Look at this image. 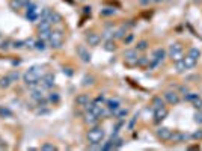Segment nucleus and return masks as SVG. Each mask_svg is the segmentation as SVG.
<instances>
[{
  "label": "nucleus",
  "instance_id": "obj_44",
  "mask_svg": "<svg viewBox=\"0 0 202 151\" xmlns=\"http://www.w3.org/2000/svg\"><path fill=\"white\" fill-rule=\"evenodd\" d=\"M127 113H128V112H127V109H119V112H118V113H116V117H118L119 119H121V118H122V117H125Z\"/></svg>",
  "mask_w": 202,
  "mask_h": 151
},
{
  "label": "nucleus",
  "instance_id": "obj_30",
  "mask_svg": "<svg viewBox=\"0 0 202 151\" xmlns=\"http://www.w3.org/2000/svg\"><path fill=\"white\" fill-rule=\"evenodd\" d=\"M11 83H12V82L9 80L8 76H5V77H2V79H0V86H2V88H8Z\"/></svg>",
  "mask_w": 202,
  "mask_h": 151
},
{
  "label": "nucleus",
  "instance_id": "obj_29",
  "mask_svg": "<svg viewBox=\"0 0 202 151\" xmlns=\"http://www.w3.org/2000/svg\"><path fill=\"white\" fill-rule=\"evenodd\" d=\"M8 77H9V80L14 83V82H17L18 79H20V73H18L17 70H15V71H11V73L8 74Z\"/></svg>",
  "mask_w": 202,
  "mask_h": 151
},
{
  "label": "nucleus",
  "instance_id": "obj_7",
  "mask_svg": "<svg viewBox=\"0 0 202 151\" xmlns=\"http://www.w3.org/2000/svg\"><path fill=\"white\" fill-rule=\"evenodd\" d=\"M168 117V109L163 106V107H159V109H154V122L155 124H160L164 118Z\"/></svg>",
  "mask_w": 202,
  "mask_h": 151
},
{
  "label": "nucleus",
  "instance_id": "obj_12",
  "mask_svg": "<svg viewBox=\"0 0 202 151\" xmlns=\"http://www.w3.org/2000/svg\"><path fill=\"white\" fill-rule=\"evenodd\" d=\"M77 55H78V58L82 59L83 62H89L91 60V53L88 51V49L84 45H78L77 47Z\"/></svg>",
  "mask_w": 202,
  "mask_h": 151
},
{
  "label": "nucleus",
  "instance_id": "obj_10",
  "mask_svg": "<svg viewBox=\"0 0 202 151\" xmlns=\"http://www.w3.org/2000/svg\"><path fill=\"white\" fill-rule=\"evenodd\" d=\"M155 134H157V138L161 139V141H169V139H170V134H172V130L168 128V127H160V128H157Z\"/></svg>",
  "mask_w": 202,
  "mask_h": 151
},
{
  "label": "nucleus",
  "instance_id": "obj_2",
  "mask_svg": "<svg viewBox=\"0 0 202 151\" xmlns=\"http://www.w3.org/2000/svg\"><path fill=\"white\" fill-rule=\"evenodd\" d=\"M104 130L101 127H93L92 130H89L88 133V141L91 145H101L103 139H104Z\"/></svg>",
  "mask_w": 202,
  "mask_h": 151
},
{
  "label": "nucleus",
  "instance_id": "obj_8",
  "mask_svg": "<svg viewBox=\"0 0 202 151\" xmlns=\"http://www.w3.org/2000/svg\"><path fill=\"white\" fill-rule=\"evenodd\" d=\"M163 98L168 101L169 104H178L179 103V94L174 92V91H166V92L163 94Z\"/></svg>",
  "mask_w": 202,
  "mask_h": 151
},
{
  "label": "nucleus",
  "instance_id": "obj_26",
  "mask_svg": "<svg viewBox=\"0 0 202 151\" xmlns=\"http://www.w3.org/2000/svg\"><path fill=\"white\" fill-rule=\"evenodd\" d=\"M136 65L137 67H146V65H149V58H137V62H136Z\"/></svg>",
  "mask_w": 202,
  "mask_h": 151
},
{
  "label": "nucleus",
  "instance_id": "obj_18",
  "mask_svg": "<svg viewBox=\"0 0 202 151\" xmlns=\"http://www.w3.org/2000/svg\"><path fill=\"white\" fill-rule=\"evenodd\" d=\"M91 103V100H89V95H86V94H80V95H77L76 98V104L77 106H82V107H84L86 104H89Z\"/></svg>",
  "mask_w": 202,
  "mask_h": 151
},
{
  "label": "nucleus",
  "instance_id": "obj_32",
  "mask_svg": "<svg viewBox=\"0 0 202 151\" xmlns=\"http://www.w3.org/2000/svg\"><path fill=\"white\" fill-rule=\"evenodd\" d=\"M189 55H190L192 58H194V59H199V56H201V51L198 50L196 47H193V49H190V50H189Z\"/></svg>",
  "mask_w": 202,
  "mask_h": 151
},
{
  "label": "nucleus",
  "instance_id": "obj_21",
  "mask_svg": "<svg viewBox=\"0 0 202 151\" xmlns=\"http://www.w3.org/2000/svg\"><path fill=\"white\" fill-rule=\"evenodd\" d=\"M164 106V100L161 97H154L152 98V107L154 109H159V107H163Z\"/></svg>",
  "mask_w": 202,
  "mask_h": 151
},
{
  "label": "nucleus",
  "instance_id": "obj_14",
  "mask_svg": "<svg viewBox=\"0 0 202 151\" xmlns=\"http://www.w3.org/2000/svg\"><path fill=\"white\" fill-rule=\"evenodd\" d=\"M189 139V136L184 133H181V132H172V134H170V139L169 141H172V142L175 143H179V142H184V141H187Z\"/></svg>",
  "mask_w": 202,
  "mask_h": 151
},
{
  "label": "nucleus",
  "instance_id": "obj_11",
  "mask_svg": "<svg viewBox=\"0 0 202 151\" xmlns=\"http://www.w3.org/2000/svg\"><path fill=\"white\" fill-rule=\"evenodd\" d=\"M32 98H35L36 101L42 100V98H45V94H44V86H38V85H35L32 86Z\"/></svg>",
  "mask_w": 202,
  "mask_h": 151
},
{
  "label": "nucleus",
  "instance_id": "obj_31",
  "mask_svg": "<svg viewBox=\"0 0 202 151\" xmlns=\"http://www.w3.org/2000/svg\"><path fill=\"white\" fill-rule=\"evenodd\" d=\"M175 65H177V71L178 73H184V71H187V68H185L184 62L183 60H178V62H175Z\"/></svg>",
  "mask_w": 202,
  "mask_h": 151
},
{
  "label": "nucleus",
  "instance_id": "obj_6",
  "mask_svg": "<svg viewBox=\"0 0 202 151\" xmlns=\"http://www.w3.org/2000/svg\"><path fill=\"white\" fill-rule=\"evenodd\" d=\"M137 50H125L124 51V59H125V62L128 65H136V62H137Z\"/></svg>",
  "mask_w": 202,
  "mask_h": 151
},
{
  "label": "nucleus",
  "instance_id": "obj_47",
  "mask_svg": "<svg viewBox=\"0 0 202 151\" xmlns=\"http://www.w3.org/2000/svg\"><path fill=\"white\" fill-rule=\"evenodd\" d=\"M152 2H154V3H161L163 0H152Z\"/></svg>",
  "mask_w": 202,
  "mask_h": 151
},
{
  "label": "nucleus",
  "instance_id": "obj_40",
  "mask_svg": "<svg viewBox=\"0 0 202 151\" xmlns=\"http://www.w3.org/2000/svg\"><path fill=\"white\" fill-rule=\"evenodd\" d=\"M35 42L36 41H33V39L30 38V39L24 41V47H27V49H35Z\"/></svg>",
  "mask_w": 202,
  "mask_h": 151
},
{
  "label": "nucleus",
  "instance_id": "obj_37",
  "mask_svg": "<svg viewBox=\"0 0 202 151\" xmlns=\"http://www.w3.org/2000/svg\"><path fill=\"white\" fill-rule=\"evenodd\" d=\"M41 150H44V151H54L56 150V147L54 145H51V143H44L41 147Z\"/></svg>",
  "mask_w": 202,
  "mask_h": 151
},
{
  "label": "nucleus",
  "instance_id": "obj_41",
  "mask_svg": "<svg viewBox=\"0 0 202 151\" xmlns=\"http://www.w3.org/2000/svg\"><path fill=\"white\" fill-rule=\"evenodd\" d=\"M192 138L196 139V141H202V130H196V132L192 134Z\"/></svg>",
  "mask_w": 202,
  "mask_h": 151
},
{
  "label": "nucleus",
  "instance_id": "obj_25",
  "mask_svg": "<svg viewBox=\"0 0 202 151\" xmlns=\"http://www.w3.org/2000/svg\"><path fill=\"white\" fill-rule=\"evenodd\" d=\"M60 21H62V17H60L58 12H54V11L50 12V23H56V24H58Z\"/></svg>",
  "mask_w": 202,
  "mask_h": 151
},
{
  "label": "nucleus",
  "instance_id": "obj_15",
  "mask_svg": "<svg viewBox=\"0 0 202 151\" xmlns=\"http://www.w3.org/2000/svg\"><path fill=\"white\" fill-rule=\"evenodd\" d=\"M39 83L44 86V88H51L53 85H54V77L53 74H44L41 77V82Z\"/></svg>",
  "mask_w": 202,
  "mask_h": 151
},
{
  "label": "nucleus",
  "instance_id": "obj_16",
  "mask_svg": "<svg viewBox=\"0 0 202 151\" xmlns=\"http://www.w3.org/2000/svg\"><path fill=\"white\" fill-rule=\"evenodd\" d=\"M166 58V51L163 50V49H157V50L152 53V60H155V62H163Z\"/></svg>",
  "mask_w": 202,
  "mask_h": 151
},
{
  "label": "nucleus",
  "instance_id": "obj_33",
  "mask_svg": "<svg viewBox=\"0 0 202 151\" xmlns=\"http://www.w3.org/2000/svg\"><path fill=\"white\" fill-rule=\"evenodd\" d=\"M192 103H193V107L196 110H198V109H202V98H201V97H196V98H194Z\"/></svg>",
  "mask_w": 202,
  "mask_h": 151
},
{
  "label": "nucleus",
  "instance_id": "obj_1",
  "mask_svg": "<svg viewBox=\"0 0 202 151\" xmlns=\"http://www.w3.org/2000/svg\"><path fill=\"white\" fill-rule=\"evenodd\" d=\"M42 77V71L39 67H32L29 68L27 71H26L24 74H23V79H24V83L27 86H35V85L39 83V80H41Z\"/></svg>",
  "mask_w": 202,
  "mask_h": 151
},
{
  "label": "nucleus",
  "instance_id": "obj_42",
  "mask_svg": "<svg viewBox=\"0 0 202 151\" xmlns=\"http://www.w3.org/2000/svg\"><path fill=\"white\" fill-rule=\"evenodd\" d=\"M48 100L53 101V103H58V101H59V95H58L56 92H53V94L50 95V97H48Z\"/></svg>",
  "mask_w": 202,
  "mask_h": 151
},
{
  "label": "nucleus",
  "instance_id": "obj_35",
  "mask_svg": "<svg viewBox=\"0 0 202 151\" xmlns=\"http://www.w3.org/2000/svg\"><path fill=\"white\" fill-rule=\"evenodd\" d=\"M35 49H36V50H45V41H44V39L36 41L35 42Z\"/></svg>",
  "mask_w": 202,
  "mask_h": 151
},
{
  "label": "nucleus",
  "instance_id": "obj_27",
  "mask_svg": "<svg viewBox=\"0 0 202 151\" xmlns=\"http://www.w3.org/2000/svg\"><path fill=\"white\" fill-rule=\"evenodd\" d=\"M113 14H115V9H113V8L101 9V17H110V15H113Z\"/></svg>",
  "mask_w": 202,
  "mask_h": 151
},
{
  "label": "nucleus",
  "instance_id": "obj_5",
  "mask_svg": "<svg viewBox=\"0 0 202 151\" xmlns=\"http://www.w3.org/2000/svg\"><path fill=\"white\" fill-rule=\"evenodd\" d=\"M26 8H27V12H26V17H27V20L35 21L36 18L39 17V11H38V8H36V5H33V3H30V2H29V5H27Z\"/></svg>",
  "mask_w": 202,
  "mask_h": 151
},
{
  "label": "nucleus",
  "instance_id": "obj_23",
  "mask_svg": "<svg viewBox=\"0 0 202 151\" xmlns=\"http://www.w3.org/2000/svg\"><path fill=\"white\" fill-rule=\"evenodd\" d=\"M148 45H149V44H148V41H146V39H142V41H139L137 44H136V50H137V51H143V50H146V49H148Z\"/></svg>",
  "mask_w": 202,
  "mask_h": 151
},
{
  "label": "nucleus",
  "instance_id": "obj_22",
  "mask_svg": "<svg viewBox=\"0 0 202 151\" xmlns=\"http://www.w3.org/2000/svg\"><path fill=\"white\" fill-rule=\"evenodd\" d=\"M127 35V27L125 26H122L121 29H118L116 32H115V38H118V39H124Z\"/></svg>",
  "mask_w": 202,
  "mask_h": 151
},
{
  "label": "nucleus",
  "instance_id": "obj_36",
  "mask_svg": "<svg viewBox=\"0 0 202 151\" xmlns=\"http://www.w3.org/2000/svg\"><path fill=\"white\" fill-rule=\"evenodd\" d=\"M24 47V41H12V49H23Z\"/></svg>",
  "mask_w": 202,
  "mask_h": 151
},
{
  "label": "nucleus",
  "instance_id": "obj_24",
  "mask_svg": "<svg viewBox=\"0 0 202 151\" xmlns=\"http://www.w3.org/2000/svg\"><path fill=\"white\" fill-rule=\"evenodd\" d=\"M115 49H116V45H115V41H113V39H107V41L104 42V50L113 51Z\"/></svg>",
  "mask_w": 202,
  "mask_h": 151
},
{
  "label": "nucleus",
  "instance_id": "obj_48",
  "mask_svg": "<svg viewBox=\"0 0 202 151\" xmlns=\"http://www.w3.org/2000/svg\"><path fill=\"white\" fill-rule=\"evenodd\" d=\"M0 142H2V141H0Z\"/></svg>",
  "mask_w": 202,
  "mask_h": 151
},
{
  "label": "nucleus",
  "instance_id": "obj_19",
  "mask_svg": "<svg viewBox=\"0 0 202 151\" xmlns=\"http://www.w3.org/2000/svg\"><path fill=\"white\" fill-rule=\"evenodd\" d=\"M9 49H12V41L9 38L0 39V51H8Z\"/></svg>",
  "mask_w": 202,
  "mask_h": 151
},
{
  "label": "nucleus",
  "instance_id": "obj_34",
  "mask_svg": "<svg viewBox=\"0 0 202 151\" xmlns=\"http://www.w3.org/2000/svg\"><path fill=\"white\" fill-rule=\"evenodd\" d=\"M194 122L196 124H202V109H198V112L194 113Z\"/></svg>",
  "mask_w": 202,
  "mask_h": 151
},
{
  "label": "nucleus",
  "instance_id": "obj_9",
  "mask_svg": "<svg viewBox=\"0 0 202 151\" xmlns=\"http://www.w3.org/2000/svg\"><path fill=\"white\" fill-rule=\"evenodd\" d=\"M86 41H88L89 45L97 47V45L101 42V36H100V34H95V32H88V35H86Z\"/></svg>",
  "mask_w": 202,
  "mask_h": 151
},
{
  "label": "nucleus",
  "instance_id": "obj_17",
  "mask_svg": "<svg viewBox=\"0 0 202 151\" xmlns=\"http://www.w3.org/2000/svg\"><path fill=\"white\" fill-rule=\"evenodd\" d=\"M183 62H184V65L187 70H192V68L196 67V64H198V59H194L192 58L190 55H187L185 58H183Z\"/></svg>",
  "mask_w": 202,
  "mask_h": 151
},
{
  "label": "nucleus",
  "instance_id": "obj_45",
  "mask_svg": "<svg viewBox=\"0 0 202 151\" xmlns=\"http://www.w3.org/2000/svg\"><path fill=\"white\" fill-rule=\"evenodd\" d=\"M84 14H91V6H89V8H88V6L84 8Z\"/></svg>",
  "mask_w": 202,
  "mask_h": 151
},
{
  "label": "nucleus",
  "instance_id": "obj_43",
  "mask_svg": "<svg viewBox=\"0 0 202 151\" xmlns=\"http://www.w3.org/2000/svg\"><path fill=\"white\" fill-rule=\"evenodd\" d=\"M133 39H134V35H133V34L125 35V38H124V42H125V44H130V42L133 41Z\"/></svg>",
  "mask_w": 202,
  "mask_h": 151
},
{
  "label": "nucleus",
  "instance_id": "obj_39",
  "mask_svg": "<svg viewBox=\"0 0 202 151\" xmlns=\"http://www.w3.org/2000/svg\"><path fill=\"white\" fill-rule=\"evenodd\" d=\"M196 97H199L198 94H193V92H190V94H185V97H184V100L185 101H193Z\"/></svg>",
  "mask_w": 202,
  "mask_h": 151
},
{
  "label": "nucleus",
  "instance_id": "obj_13",
  "mask_svg": "<svg viewBox=\"0 0 202 151\" xmlns=\"http://www.w3.org/2000/svg\"><path fill=\"white\" fill-rule=\"evenodd\" d=\"M98 121H100V118L97 117L95 113L86 110V115H84V122H86V124H89V126H97Z\"/></svg>",
  "mask_w": 202,
  "mask_h": 151
},
{
  "label": "nucleus",
  "instance_id": "obj_4",
  "mask_svg": "<svg viewBox=\"0 0 202 151\" xmlns=\"http://www.w3.org/2000/svg\"><path fill=\"white\" fill-rule=\"evenodd\" d=\"M62 41H63V34L60 30H53L50 35V39H48L51 47L53 49H59L60 45H62Z\"/></svg>",
  "mask_w": 202,
  "mask_h": 151
},
{
  "label": "nucleus",
  "instance_id": "obj_38",
  "mask_svg": "<svg viewBox=\"0 0 202 151\" xmlns=\"http://www.w3.org/2000/svg\"><path fill=\"white\" fill-rule=\"evenodd\" d=\"M93 83V77L92 76H86L83 79V86H88V85H92Z\"/></svg>",
  "mask_w": 202,
  "mask_h": 151
},
{
  "label": "nucleus",
  "instance_id": "obj_46",
  "mask_svg": "<svg viewBox=\"0 0 202 151\" xmlns=\"http://www.w3.org/2000/svg\"><path fill=\"white\" fill-rule=\"evenodd\" d=\"M148 2H149V0H140V3H142V5H146Z\"/></svg>",
  "mask_w": 202,
  "mask_h": 151
},
{
  "label": "nucleus",
  "instance_id": "obj_3",
  "mask_svg": "<svg viewBox=\"0 0 202 151\" xmlns=\"http://www.w3.org/2000/svg\"><path fill=\"white\" fill-rule=\"evenodd\" d=\"M169 58L172 59L174 62H178V60H183L184 58V51H183V47H181V44H172L170 45V49H169Z\"/></svg>",
  "mask_w": 202,
  "mask_h": 151
},
{
  "label": "nucleus",
  "instance_id": "obj_20",
  "mask_svg": "<svg viewBox=\"0 0 202 151\" xmlns=\"http://www.w3.org/2000/svg\"><path fill=\"white\" fill-rule=\"evenodd\" d=\"M107 109H109V112H116V110H119V101L118 100H109L107 101Z\"/></svg>",
  "mask_w": 202,
  "mask_h": 151
},
{
  "label": "nucleus",
  "instance_id": "obj_28",
  "mask_svg": "<svg viewBox=\"0 0 202 151\" xmlns=\"http://www.w3.org/2000/svg\"><path fill=\"white\" fill-rule=\"evenodd\" d=\"M0 117L2 118H11L12 117V112L8 107H0Z\"/></svg>",
  "mask_w": 202,
  "mask_h": 151
}]
</instances>
